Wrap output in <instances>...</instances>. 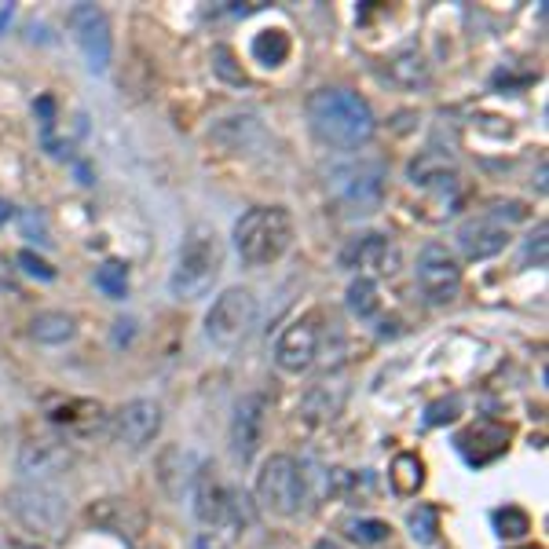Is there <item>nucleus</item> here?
<instances>
[{"instance_id": "nucleus-1", "label": "nucleus", "mask_w": 549, "mask_h": 549, "mask_svg": "<svg viewBox=\"0 0 549 549\" xmlns=\"http://www.w3.org/2000/svg\"><path fill=\"white\" fill-rule=\"evenodd\" d=\"M308 121L323 143L345 147V150L370 143V136L378 129L370 103L348 88H319L308 99Z\"/></svg>"}, {"instance_id": "nucleus-2", "label": "nucleus", "mask_w": 549, "mask_h": 549, "mask_svg": "<svg viewBox=\"0 0 549 549\" xmlns=\"http://www.w3.org/2000/svg\"><path fill=\"white\" fill-rule=\"evenodd\" d=\"M220 271H223V242L212 227L198 223L180 242V253L169 274V294L176 301H202L216 286Z\"/></svg>"}, {"instance_id": "nucleus-3", "label": "nucleus", "mask_w": 549, "mask_h": 549, "mask_svg": "<svg viewBox=\"0 0 549 549\" xmlns=\"http://www.w3.org/2000/svg\"><path fill=\"white\" fill-rule=\"evenodd\" d=\"M294 245V220L283 205H256L234 223V249L249 267L283 260Z\"/></svg>"}, {"instance_id": "nucleus-4", "label": "nucleus", "mask_w": 549, "mask_h": 549, "mask_svg": "<svg viewBox=\"0 0 549 549\" xmlns=\"http://www.w3.org/2000/svg\"><path fill=\"white\" fill-rule=\"evenodd\" d=\"M388 187V169L378 158H359L330 169V194L348 216H370L381 209Z\"/></svg>"}, {"instance_id": "nucleus-5", "label": "nucleus", "mask_w": 549, "mask_h": 549, "mask_svg": "<svg viewBox=\"0 0 549 549\" xmlns=\"http://www.w3.org/2000/svg\"><path fill=\"white\" fill-rule=\"evenodd\" d=\"M191 509H194L198 523L212 527V534L216 531H234V527L253 520V513L245 505V494L227 487L212 465H202L194 472V480H191Z\"/></svg>"}, {"instance_id": "nucleus-6", "label": "nucleus", "mask_w": 549, "mask_h": 549, "mask_svg": "<svg viewBox=\"0 0 549 549\" xmlns=\"http://www.w3.org/2000/svg\"><path fill=\"white\" fill-rule=\"evenodd\" d=\"M305 472L290 454H271L256 476V498L274 516H294L305 505Z\"/></svg>"}, {"instance_id": "nucleus-7", "label": "nucleus", "mask_w": 549, "mask_h": 549, "mask_svg": "<svg viewBox=\"0 0 549 549\" xmlns=\"http://www.w3.org/2000/svg\"><path fill=\"white\" fill-rule=\"evenodd\" d=\"M253 323H256V297L249 290H227V294H220L212 301V308L205 316V337L216 348L231 352V348H238L245 341Z\"/></svg>"}, {"instance_id": "nucleus-8", "label": "nucleus", "mask_w": 549, "mask_h": 549, "mask_svg": "<svg viewBox=\"0 0 549 549\" xmlns=\"http://www.w3.org/2000/svg\"><path fill=\"white\" fill-rule=\"evenodd\" d=\"M418 286L425 294L429 305H451L461 290V267L454 260V253H447V245L429 242L418 253Z\"/></svg>"}, {"instance_id": "nucleus-9", "label": "nucleus", "mask_w": 549, "mask_h": 549, "mask_svg": "<svg viewBox=\"0 0 549 549\" xmlns=\"http://www.w3.org/2000/svg\"><path fill=\"white\" fill-rule=\"evenodd\" d=\"M70 30H74V41H78L88 70L92 74H107L110 56H114V37H110L107 16L96 5H78L70 12Z\"/></svg>"}, {"instance_id": "nucleus-10", "label": "nucleus", "mask_w": 549, "mask_h": 549, "mask_svg": "<svg viewBox=\"0 0 549 549\" xmlns=\"http://www.w3.org/2000/svg\"><path fill=\"white\" fill-rule=\"evenodd\" d=\"M264 429H267V399H264L260 392L242 396V399L234 403L231 432H227L231 454H234L242 465H249V461L256 458V451H260V443H264Z\"/></svg>"}, {"instance_id": "nucleus-11", "label": "nucleus", "mask_w": 549, "mask_h": 549, "mask_svg": "<svg viewBox=\"0 0 549 549\" xmlns=\"http://www.w3.org/2000/svg\"><path fill=\"white\" fill-rule=\"evenodd\" d=\"M12 509L26 527H37L45 534H59V527L67 520V502L48 483H30V487L12 491Z\"/></svg>"}, {"instance_id": "nucleus-12", "label": "nucleus", "mask_w": 549, "mask_h": 549, "mask_svg": "<svg viewBox=\"0 0 549 549\" xmlns=\"http://www.w3.org/2000/svg\"><path fill=\"white\" fill-rule=\"evenodd\" d=\"M316 356H319V319L316 316L286 326V334L279 337V345H274V363H279V370H286V374L312 370Z\"/></svg>"}, {"instance_id": "nucleus-13", "label": "nucleus", "mask_w": 549, "mask_h": 549, "mask_svg": "<svg viewBox=\"0 0 549 549\" xmlns=\"http://www.w3.org/2000/svg\"><path fill=\"white\" fill-rule=\"evenodd\" d=\"M74 465V451L59 440H30L19 451V472L30 483H48Z\"/></svg>"}, {"instance_id": "nucleus-14", "label": "nucleus", "mask_w": 549, "mask_h": 549, "mask_svg": "<svg viewBox=\"0 0 549 549\" xmlns=\"http://www.w3.org/2000/svg\"><path fill=\"white\" fill-rule=\"evenodd\" d=\"M161 432V407L154 399H132L118 414V440L132 451H143Z\"/></svg>"}, {"instance_id": "nucleus-15", "label": "nucleus", "mask_w": 549, "mask_h": 549, "mask_svg": "<svg viewBox=\"0 0 549 549\" xmlns=\"http://www.w3.org/2000/svg\"><path fill=\"white\" fill-rule=\"evenodd\" d=\"M341 264L345 267H363V274L370 279V271L374 274H392L399 267V253L396 245L385 238V234H359L345 253H341Z\"/></svg>"}, {"instance_id": "nucleus-16", "label": "nucleus", "mask_w": 549, "mask_h": 549, "mask_svg": "<svg viewBox=\"0 0 549 549\" xmlns=\"http://www.w3.org/2000/svg\"><path fill=\"white\" fill-rule=\"evenodd\" d=\"M505 245H509V227L494 223L491 216H476V220H465V223L458 227V249H461L469 260L498 256Z\"/></svg>"}, {"instance_id": "nucleus-17", "label": "nucleus", "mask_w": 549, "mask_h": 549, "mask_svg": "<svg viewBox=\"0 0 549 549\" xmlns=\"http://www.w3.org/2000/svg\"><path fill=\"white\" fill-rule=\"evenodd\" d=\"M454 443H458V451L465 454L469 465H487V461H494V458L505 454V447H509V429H505V425H494V421H483V425H472L469 432H461Z\"/></svg>"}, {"instance_id": "nucleus-18", "label": "nucleus", "mask_w": 549, "mask_h": 549, "mask_svg": "<svg viewBox=\"0 0 549 549\" xmlns=\"http://www.w3.org/2000/svg\"><path fill=\"white\" fill-rule=\"evenodd\" d=\"M410 183L414 187H454V161L440 150H425L410 161Z\"/></svg>"}, {"instance_id": "nucleus-19", "label": "nucleus", "mask_w": 549, "mask_h": 549, "mask_svg": "<svg viewBox=\"0 0 549 549\" xmlns=\"http://www.w3.org/2000/svg\"><path fill=\"white\" fill-rule=\"evenodd\" d=\"M78 334V323L67 312H41L30 323V337L41 345H67Z\"/></svg>"}, {"instance_id": "nucleus-20", "label": "nucleus", "mask_w": 549, "mask_h": 549, "mask_svg": "<svg viewBox=\"0 0 549 549\" xmlns=\"http://www.w3.org/2000/svg\"><path fill=\"white\" fill-rule=\"evenodd\" d=\"M290 34H283V30H264V34H256L253 37V59L260 63V67H267V70H274V67H283L286 59H290Z\"/></svg>"}, {"instance_id": "nucleus-21", "label": "nucleus", "mask_w": 549, "mask_h": 549, "mask_svg": "<svg viewBox=\"0 0 549 549\" xmlns=\"http://www.w3.org/2000/svg\"><path fill=\"white\" fill-rule=\"evenodd\" d=\"M388 480L396 487V494H418L421 483H425V465L418 454H399L388 469Z\"/></svg>"}, {"instance_id": "nucleus-22", "label": "nucleus", "mask_w": 549, "mask_h": 549, "mask_svg": "<svg viewBox=\"0 0 549 549\" xmlns=\"http://www.w3.org/2000/svg\"><path fill=\"white\" fill-rule=\"evenodd\" d=\"M381 308V297H378V283L359 274V279L348 286V312L359 316V319H374Z\"/></svg>"}, {"instance_id": "nucleus-23", "label": "nucleus", "mask_w": 549, "mask_h": 549, "mask_svg": "<svg viewBox=\"0 0 549 549\" xmlns=\"http://www.w3.org/2000/svg\"><path fill=\"white\" fill-rule=\"evenodd\" d=\"M96 286L110 297V301H121L125 290H129V264L121 260H107L99 271H96Z\"/></svg>"}, {"instance_id": "nucleus-24", "label": "nucleus", "mask_w": 549, "mask_h": 549, "mask_svg": "<svg viewBox=\"0 0 549 549\" xmlns=\"http://www.w3.org/2000/svg\"><path fill=\"white\" fill-rule=\"evenodd\" d=\"M407 523H410L414 542L432 545V542H436V531H440V513H436L432 505H418V509L407 516Z\"/></svg>"}, {"instance_id": "nucleus-25", "label": "nucleus", "mask_w": 549, "mask_h": 549, "mask_svg": "<svg viewBox=\"0 0 549 549\" xmlns=\"http://www.w3.org/2000/svg\"><path fill=\"white\" fill-rule=\"evenodd\" d=\"M494 527H498L502 538H523L531 531V516L523 509H516V505H505V509L494 513Z\"/></svg>"}, {"instance_id": "nucleus-26", "label": "nucleus", "mask_w": 549, "mask_h": 549, "mask_svg": "<svg viewBox=\"0 0 549 549\" xmlns=\"http://www.w3.org/2000/svg\"><path fill=\"white\" fill-rule=\"evenodd\" d=\"M392 78H399L403 85H418V81H425L429 78V70H425V59H421V52H403L399 59H392Z\"/></svg>"}, {"instance_id": "nucleus-27", "label": "nucleus", "mask_w": 549, "mask_h": 549, "mask_svg": "<svg viewBox=\"0 0 549 549\" xmlns=\"http://www.w3.org/2000/svg\"><path fill=\"white\" fill-rule=\"evenodd\" d=\"M348 534H352L359 545H381V542L392 534V527H388L385 520L367 516V520H352V523H348Z\"/></svg>"}, {"instance_id": "nucleus-28", "label": "nucleus", "mask_w": 549, "mask_h": 549, "mask_svg": "<svg viewBox=\"0 0 549 549\" xmlns=\"http://www.w3.org/2000/svg\"><path fill=\"white\" fill-rule=\"evenodd\" d=\"M231 63H234V59H231V48H223V45H220V48H212V70H216L220 78H227L231 85H249L245 70H234Z\"/></svg>"}, {"instance_id": "nucleus-29", "label": "nucleus", "mask_w": 549, "mask_h": 549, "mask_svg": "<svg viewBox=\"0 0 549 549\" xmlns=\"http://www.w3.org/2000/svg\"><path fill=\"white\" fill-rule=\"evenodd\" d=\"M19 264H23V271H30L34 279H41V283H52V279H56V267H52L48 260H41L34 249H23V253H19Z\"/></svg>"}, {"instance_id": "nucleus-30", "label": "nucleus", "mask_w": 549, "mask_h": 549, "mask_svg": "<svg viewBox=\"0 0 549 549\" xmlns=\"http://www.w3.org/2000/svg\"><path fill=\"white\" fill-rule=\"evenodd\" d=\"M458 410H461V399H458V396H451V399H440V403H432V407H429V414H425V425H443V421H454V418H458Z\"/></svg>"}, {"instance_id": "nucleus-31", "label": "nucleus", "mask_w": 549, "mask_h": 549, "mask_svg": "<svg viewBox=\"0 0 549 549\" xmlns=\"http://www.w3.org/2000/svg\"><path fill=\"white\" fill-rule=\"evenodd\" d=\"M19 220H23V227H26V234H30V238L37 234V242H41V245H52V234H48V227H45V216H41V212L26 209V212H19Z\"/></svg>"}, {"instance_id": "nucleus-32", "label": "nucleus", "mask_w": 549, "mask_h": 549, "mask_svg": "<svg viewBox=\"0 0 549 549\" xmlns=\"http://www.w3.org/2000/svg\"><path fill=\"white\" fill-rule=\"evenodd\" d=\"M0 290L5 294H19V279H16V267L0 256Z\"/></svg>"}, {"instance_id": "nucleus-33", "label": "nucleus", "mask_w": 549, "mask_h": 549, "mask_svg": "<svg viewBox=\"0 0 549 549\" xmlns=\"http://www.w3.org/2000/svg\"><path fill=\"white\" fill-rule=\"evenodd\" d=\"M531 256H534V264H538V267L545 264V227H538V238H531V242H527V260H531Z\"/></svg>"}, {"instance_id": "nucleus-34", "label": "nucleus", "mask_w": 549, "mask_h": 549, "mask_svg": "<svg viewBox=\"0 0 549 549\" xmlns=\"http://www.w3.org/2000/svg\"><path fill=\"white\" fill-rule=\"evenodd\" d=\"M16 216V205H8V202H0V223H8Z\"/></svg>"}, {"instance_id": "nucleus-35", "label": "nucleus", "mask_w": 549, "mask_h": 549, "mask_svg": "<svg viewBox=\"0 0 549 549\" xmlns=\"http://www.w3.org/2000/svg\"><path fill=\"white\" fill-rule=\"evenodd\" d=\"M8 23H12V5H8V8H0V30H5Z\"/></svg>"}, {"instance_id": "nucleus-36", "label": "nucleus", "mask_w": 549, "mask_h": 549, "mask_svg": "<svg viewBox=\"0 0 549 549\" xmlns=\"http://www.w3.org/2000/svg\"><path fill=\"white\" fill-rule=\"evenodd\" d=\"M316 549H341V545H337V542H330V538H319V542H316Z\"/></svg>"}]
</instances>
